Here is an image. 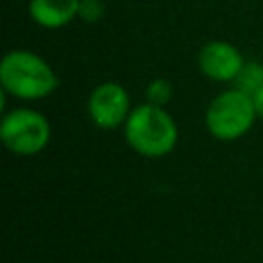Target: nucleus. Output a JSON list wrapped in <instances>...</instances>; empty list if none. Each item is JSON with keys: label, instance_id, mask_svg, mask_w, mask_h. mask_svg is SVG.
<instances>
[{"label": "nucleus", "instance_id": "obj_7", "mask_svg": "<svg viewBox=\"0 0 263 263\" xmlns=\"http://www.w3.org/2000/svg\"><path fill=\"white\" fill-rule=\"evenodd\" d=\"M80 0H29L31 18L45 29H60L78 16Z\"/></svg>", "mask_w": 263, "mask_h": 263}, {"label": "nucleus", "instance_id": "obj_6", "mask_svg": "<svg viewBox=\"0 0 263 263\" xmlns=\"http://www.w3.org/2000/svg\"><path fill=\"white\" fill-rule=\"evenodd\" d=\"M242 53L228 41H210L197 53V66L203 76L216 82L236 80L245 68Z\"/></svg>", "mask_w": 263, "mask_h": 263}, {"label": "nucleus", "instance_id": "obj_5", "mask_svg": "<svg viewBox=\"0 0 263 263\" xmlns=\"http://www.w3.org/2000/svg\"><path fill=\"white\" fill-rule=\"evenodd\" d=\"M132 113L129 95L119 82H103L88 97V117L101 129H115Z\"/></svg>", "mask_w": 263, "mask_h": 263}, {"label": "nucleus", "instance_id": "obj_4", "mask_svg": "<svg viewBox=\"0 0 263 263\" xmlns=\"http://www.w3.org/2000/svg\"><path fill=\"white\" fill-rule=\"evenodd\" d=\"M51 138V125L39 111L33 109H12L0 121L2 144L18 156L39 154Z\"/></svg>", "mask_w": 263, "mask_h": 263}, {"label": "nucleus", "instance_id": "obj_3", "mask_svg": "<svg viewBox=\"0 0 263 263\" xmlns=\"http://www.w3.org/2000/svg\"><path fill=\"white\" fill-rule=\"evenodd\" d=\"M257 109L253 97L240 88H230L220 92L205 111L208 132L222 142H232L242 138L255 123Z\"/></svg>", "mask_w": 263, "mask_h": 263}, {"label": "nucleus", "instance_id": "obj_1", "mask_svg": "<svg viewBox=\"0 0 263 263\" xmlns=\"http://www.w3.org/2000/svg\"><path fill=\"white\" fill-rule=\"evenodd\" d=\"M123 136L134 152L146 158H160L177 146L179 129L164 107L144 103L132 109L123 123Z\"/></svg>", "mask_w": 263, "mask_h": 263}, {"label": "nucleus", "instance_id": "obj_9", "mask_svg": "<svg viewBox=\"0 0 263 263\" xmlns=\"http://www.w3.org/2000/svg\"><path fill=\"white\" fill-rule=\"evenodd\" d=\"M146 99L152 105L164 107L171 99H173V84L166 78H154L148 86H146Z\"/></svg>", "mask_w": 263, "mask_h": 263}, {"label": "nucleus", "instance_id": "obj_8", "mask_svg": "<svg viewBox=\"0 0 263 263\" xmlns=\"http://www.w3.org/2000/svg\"><path fill=\"white\" fill-rule=\"evenodd\" d=\"M261 86H263V66L257 62H247L236 78V88L253 97Z\"/></svg>", "mask_w": 263, "mask_h": 263}, {"label": "nucleus", "instance_id": "obj_2", "mask_svg": "<svg viewBox=\"0 0 263 263\" xmlns=\"http://www.w3.org/2000/svg\"><path fill=\"white\" fill-rule=\"evenodd\" d=\"M60 80L53 68L33 51L12 49L0 62V86L4 92L23 99L37 101L51 95Z\"/></svg>", "mask_w": 263, "mask_h": 263}, {"label": "nucleus", "instance_id": "obj_11", "mask_svg": "<svg viewBox=\"0 0 263 263\" xmlns=\"http://www.w3.org/2000/svg\"><path fill=\"white\" fill-rule=\"evenodd\" d=\"M253 103L257 109V117H263V86L253 95Z\"/></svg>", "mask_w": 263, "mask_h": 263}, {"label": "nucleus", "instance_id": "obj_10", "mask_svg": "<svg viewBox=\"0 0 263 263\" xmlns=\"http://www.w3.org/2000/svg\"><path fill=\"white\" fill-rule=\"evenodd\" d=\"M78 16L86 23H97L105 16V4L101 0H80Z\"/></svg>", "mask_w": 263, "mask_h": 263}]
</instances>
